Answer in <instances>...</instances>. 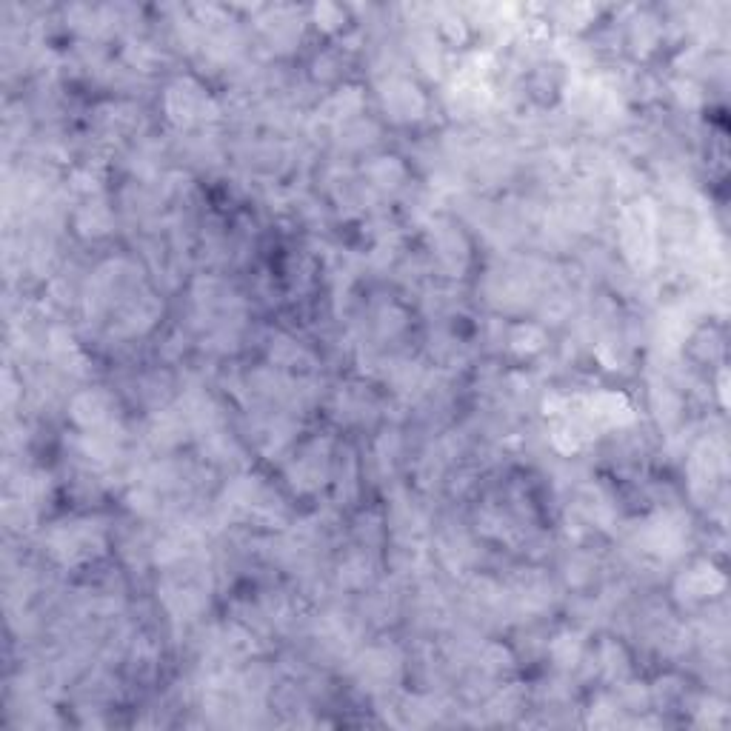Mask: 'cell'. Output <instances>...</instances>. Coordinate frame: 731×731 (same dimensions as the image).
<instances>
[{
	"label": "cell",
	"instance_id": "6da1fadb",
	"mask_svg": "<svg viewBox=\"0 0 731 731\" xmlns=\"http://www.w3.org/2000/svg\"><path fill=\"white\" fill-rule=\"evenodd\" d=\"M623 252L629 255L634 266H649L657 249V215L652 203H637L623 215Z\"/></svg>",
	"mask_w": 731,
	"mask_h": 731
},
{
	"label": "cell",
	"instance_id": "7a4b0ae2",
	"mask_svg": "<svg viewBox=\"0 0 731 731\" xmlns=\"http://www.w3.org/2000/svg\"><path fill=\"white\" fill-rule=\"evenodd\" d=\"M166 112H169V118L175 123H183V126H192V123H200V120L218 115L215 103L206 98V92L200 89L195 80H178L169 89Z\"/></svg>",
	"mask_w": 731,
	"mask_h": 731
},
{
	"label": "cell",
	"instance_id": "3957f363",
	"mask_svg": "<svg viewBox=\"0 0 731 731\" xmlns=\"http://www.w3.org/2000/svg\"><path fill=\"white\" fill-rule=\"evenodd\" d=\"M52 552L58 560L63 563H78V560H86L92 549H100L103 546V540H100V534L89 526V523H66V526H60L52 532Z\"/></svg>",
	"mask_w": 731,
	"mask_h": 731
},
{
	"label": "cell",
	"instance_id": "277c9868",
	"mask_svg": "<svg viewBox=\"0 0 731 731\" xmlns=\"http://www.w3.org/2000/svg\"><path fill=\"white\" fill-rule=\"evenodd\" d=\"M383 100H386V109L392 112V118L397 120H415L420 118L426 100L423 95L417 92L415 83L409 80H395L386 92H383Z\"/></svg>",
	"mask_w": 731,
	"mask_h": 731
},
{
	"label": "cell",
	"instance_id": "5b68a950",
	"mask_svg": "<svg viewBox=\"0 0 731 731\" xmlns=\"http://www.w3.org/2000/svg\"><path fill=\"white\" fill-rule=\"evenodd\" d=\"M109 397L103 392H83L72 400V417L83 429H103L109 426Z\"/></svg>",
	"mask_w": 731,
	"mask_h": 731
},
{
	"label": "cell",
	"instance_id": "8992f818",
	"mask_svg": "<svg viewBox=\"0 0 731 731\" xmlns=\"http://www.w3.org/2000/svg\"><path fill=\"white\" fill-rule=\"evenodd\" d=\"M720 586H723V577L712 574V569L709 572L706 569H692V572H686L680 577V592H686L683 597H689V600L712 597L714 589H720Z\"/></svg>",
	"mask_w": 731,
	"mask_h": 731
},
{
	"label": "cell",
	"instance_id": "52a82bcc",
	"mask_svg": "<svg viewBox=\"0 0 731 731\" xmlns=\"http://www.w3.org/2000/svg\"><path fill=\"white\" fill-rule=\"evenodd\" d=\"M509 343L517 355H534L546 346V335L537 326H517L509 337Z\"/></svg>",
	"mask_w": 731,
	"mask_h": 731
}]
</instances>
